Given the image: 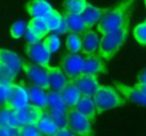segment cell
<instances>
[{"label":"cell","mask_w":146,"mask_h":136,"mask_svg":"<svg viewBox=\"0 0 146 136\" xmlns=\"http://www.w3.org/2000/svg\"><path fill=\"white\" fill-rule=\"evenodd\" d=\"M131 11H132V9L130 8L129 11L127 13L122 24L116 30L104 34L102 37V39H99V45H98V50H97L98 57H103V58L110 61L121 49V47L123 46V43L127 39V35L129 33Z\"/></svg>","instance_id":"1"},{"label":"cell","mask_w":146,"mask_h":136,"mask_svg":"<svg viewBox=\"0 0 146 136\" xmlns=\"http://www.w3.org/2000/svg\"><path fill=\"white\" fill-rule=\"evenodd\" d=\"M135 0H123L115 7L110 8L108 11L97 23V32L102 35L116 30L123 22L128 10L131 8Z\"/></svg>","instance_id":"2"},{"label":"cell","mask_w":146,"mask_h":136,"mask_svg":"<svg viewBox=\"0 0 146 136\" xmlns=\"http://www.w3.org/2000/svg\"><path fill=\"white\" fill-rule=\"evenodd\" d=\"M95 107H96V113L100 114L110 109H114L121 105H124L127 103L125 99H123L119 93L110 86H100L98 89L91 96Z\"/></svg>","instance_id":"3"},{"label":"cell","mask_w":146,"mask_h":136,"mask_svg":"<svg viewBox=\"0 0 146 136\" xmlns=\"http://www.w3.org/2000/svg\"><path fill=\"white\" fill-rule=\"evenodd\" d=\"M67 128L75 136H94V129L91 122L81 113H79L75 107H67L66 110Z\"/></svg>","instance_id":"4"},{"label":"cell","mask_w":146,"mask_h":136,"mask_svg":"<svg viewBox=\"0 0 146 136\" xmlns=\"http://www.w3.org/2000/svg\"><path fill=\"white\" fill-rule=\"evenodd\" d=\"M27 104H29V93H27V88H25L24 86V82H22L21 85L13 82L10 85L9 98L7 99L3 109L9 111H16L23 109Z\"/></svg>","instance_id":"5"},{"label":"cell","mask_w":146,"mask_h":136,"mask_svg":"<svg viewBox=\"0 0 146 136\" xmlns=\"http://www.w3.org/2000/svg\"><path fill=\"white\" fill-rule=\"evenodd\" d=\"M21 69L24 70L25 74L27 75V78L38 87H40L43 90H50L49 89V85H48V77H47V72L44 71L43 67L32 63V62H27L25 59H22V64H21Z\"/></svg>","instance_id":"6"},{"label":"cell","mask_w":146,"mask_h":136,"mask_svg":"<svg viewBox=\"0 0 146 136\" xmlns=\"http://www.w3.org/2000/svg\"><path fill=\"white\" fill-rule=\"evenodd\" d=\"M59 69L68 79L79 75L82 71V56L68 51L64 53L59 61Z\"/></svg>","instance_id":"7"},{"label":"cell","mask_w":146,"mask_h":136,"mask_svg":"<svg viewBox=\"0 0 146 136\" xmlns=\"http://www.w3.org/2000/svg\"><path fill=\"white\" fill-rule=\"evenodd\" d=\"M68 80L80 91L81 96H92L94 93L99 87V83H98L96 74H83V73H80L79 75H76V77H74L72 79H68Z\"/></svg>","instance_id":"8"},{"label":"cell","mask_w":146,"mask_h":136,"mask_svg":"<svg viewBox=\"0 0 146 136\" xmlns=\"http://www.w3.org/2000/svg\"><path fill=\"white\" fill-rule=\"evenodd\" d=\"M14 113H15L18 125L23 126V125H35L36 121L39 120V118L41 117V114L43 113V111H42V109H40L35 105L27 104L23 109L14 111Z\"/></svg>","instance_id":"9"},{"label":"cell","mask_w":146,"mask_h":136,"mask_svg":"<svg viewBox=\"0 0 146 136\" xmlns=\"http://www.w3.org/2000/svg\"><path fill=\"white\" fill-rule=\"evenodd\" d=\"M43 69L47 72L49 89L59 93L67 85L68 78L63 73V71L59 69V66H50V65H47Z\"/></svg>","instance_id":"10"},{"label":"cell","mask_w":146,"mask_h":136,"mask_svg":"<svg viewBox=\"0 0 146 136\" xmlns=\"http://www.w3.org/2000/svg\"><path fill=\"white\" fill-rule=\"evenodd\" d=\"M25 53L26 55L34 62L36 65L44 67L49 65L50 61V54L44 49L42 43L36 42V43H26L25 45Z\"/></svg>","instance_id":"11"},{"label":"cell","mask_w":146,"mask_h":136,"mask_svg":"<svg viewBox=\"0 0 146 136\" xmlns=\"http://www.w3.org/2000/svg\"><path fill=\"white\" fill-rule=\"evenodd\" d=\"M80 39H81V49H80V51L84 56L97 55L98 45H99V35L96 31H94L91 29H88L82 33Z\"/></svg>","instance_id":"12"},{"label":"cell","mask_w":146,"mask_h":136,"mask_svg":"<svg viewBox=\"0 0 146 136\" xmlns=\"http://www.w3.org/2000/svg\"><path fill=\"white\" fill-rule=\"evenodd\" d=\"M114 87L116 88V90H119L120 94L123 95V97L130 102L137 103L139 105H145L146 104V93L140 91L136 86L133 87H128L125 85H123L122 82L114 80L113 81Z\"/></svg>","instance_id":"13"},{"label":"cell","mask_w":146,"mask_h":136,"mask_svg":"<svg viewBox=\"0 0 146 136\" xmlns=\"http://www.w3.org/2000/svg\"><path fill=\"white\" fill-rule=\"evenodd\" d=\"M60 15H62V18L65 23L66 32L74 33V34H82L86 30H88V27L83 23L80 15L72 14L70 11H64Z\"/></svg>","instance_id":"14"},{"label":"cell","mask_w":146,"mask_h":136,"mask_svg":"<svg viewBox=\"0 0 146 136\" xmlns=\"http://www.w3.org/2000/svg\"><path fill=\"white\" fill-rule=\"evenodd\" d=\"M83 74H97V73H107L105 63L97 55L84 56L82 57V71Z\"/></svg>","instance_id":"15"},{"label":"cell","mask_w":146,"mask_h":136,"mask_svg":"<svg viewBox=\"0 0 146 136\" xmlns=\"http://www.w3.org/2000/svg\"><path fill=\"white\" fill-rule=\"evenodd\" d=\"M0 63L13 74L17 75L18 71L21 70L22 58L18 57L14 51H10L8 49H0Z\"/></svg>","instance_id":"16"},{"label":"cell","mask_w":146,"mask_h":136,"mask_svg":"<svg viewBox=\"0 0 146 136\" xmlns=\"http://www.w3.org/2000/svg\"><path fill=\"white\" fill-rule=\"evenodd\" d=\"M110 8H98L95 7L90 3L87 5L86 9L82 11V14L80 15L83 23L86 24V26L88 29H90L91 26H94L95 24H97L99 22V19L108 11Z\"/></svg>","instance_id":"17"},{"label":"cell","mask_w":146,"mask_h":136,"mask_svg":"<svg viewBox=\"0 0 146 136\" xmlns=\"http://www.w3.org/2000/svg\"><path fill=\"white\" fill-rule=\"evenodd\" d=\"M67 107L65 106L59 93L54 90H48L47 93V105L42 111L57 113V114H65Z\"/></svg>","instance_id":"18"},{"label":"cell","mask_w":146,"mask_h":136,"mask_svg":"<svg viewBox=\"0 0 146 136\" xmlns=\"http://www.w3.org/2000/svg\"><path fill=\"white\" fill-rule=\"evenodd\" d=\"M74 107L79 113L84 115L91 123L95 121L96 107H95V104H94L91 96H81Z\"/></svg>","instance_id":"19"},{"label":"cell","mask_w":146,"mask_h":136,"mask_svg":"<svg viewBox=\"0 0 146 136\" xmlns=\"http://www.w3.org/2000/svg\"><path fill=\"white\" fill-rule=\"evenodd\" d=\"M25 8L32 18L44 17L52 9L51 6L46 0H31L25 5Z\"/></svg>","instance_id":"20"},{"label":"cell","mask_w":146,"mask_h":136,"mask_svg":"<svg viewBox=\"0 0 146 136\" xmlns=\"http://www.w3.org/2000/svg\"><path fill=\"white\" fill-rule=\"evenodd\" d=\"M59 95H60L66 107H74L81 97L80 91L75 88V86L70 80H68L67 85L59 91Z\"/></svg>","instance_id":"21"},{"label":"cell","mask_w":146,"mask_h":136,"mask_svg":"<svg viewBox=\"0 0 146 136\" xmlns=\"http://www.w3.org/2000/svg\"><path fill=\"white\" fill-rule=\"evenodd\" d=\"M29 101L32 102V105H35L40 109H44L47 105V94L43 89L35 85L29 86Z\"/></svg>","instance_id":"22"},{"label":"cell","mask_w":146,"mask_h":136,"mask_svg":"<svg viewBox=\"0 0 146 136\" xmlns=\"http://www.w3.org/2000/svg\"><path fill=\"white\" fill-rule=\"evenodd\" d=\"M34 126H35V128H36L43 136H51V135H54V134L57 131V129H58L57 125H56L44 112L41 114V117L39 118V120L36 121V123H35Z\"/></svg>","instance_id":"23"},{"label":"cell","mask_w":146,"mask_h":136,"mask_svg":"<svg viewBox=\"0 0 146 136\" xmlns=\"http://www.w3.org/2000/svg\"><path fill=\"white\" fill-rule=\"evenodd\" d=\"M26 29L29 31H31L34 35H36L40 40L43 37H46L48 34V32H49V29H48L47 23H46L43 17H34V18H32L27 23Z\"/></svg>","instance_id":"24"},{"label":"cell","mask_w":146,"mask_h":136,"mask_svg":"<svg viewBox=\"0 0 146 136\" xmlns=\"http://www.w3.org/2000/svg\"><path fill=\"white\" fill-rule=\"evenodd\" d=\"M87 5V0H65L63 3V8L65 9V11L81 15L82 11L86 9Z\"/></svg>","instance_id":"25"},{"label":"cell","mask_w":146,"mask_h":136,"mask_svg":"<svg viewBox=\"0 0 146 136\" xmlns=\"http://www.w3.org/2000/svg\"><path fill=\"white\" fill-rule=\"evenodd\" d=\"M43 18H44V21L47 23V26H48L49 31H56L60 26L62 21H63L62 15L55 9H51L50 13L47 16H44Z\"/></svg>","instance_id":"26"},{"label":"cell","mask_w":146,"mask_h":136,"mask_svg":"<svg viewBox=\"0 0 146 136\" xmlns=\"http://www.w3.org/2000/svg\"><path fill=\"white\" fill-rule=\"evenodd\" d=\"M0 126H9V127H18L19 126L14 111H9L6 109L0 110Z\"/></svg>","instance_id":"27"},{"label":"cell","mask_w":146,"mask_h":136,"mask_svg":"<svg viewBox=\"0 0 146 136\" xmlns=\"http://www.w3.org/2000/svg\"><path fill=\"white\" fill-rule=\"evenodd\" d=\"M66 49L68 53L78 54L81 49V39L79 34L70 33L66 38Z\"/></svg>","instance_id":"28"},{"label":"cell","mask_w":146,"mask_h":136,"mask_svg":"<svg viewBox=\"0 0 146 136\" xmlns=\"http://www.w3.org/2000/svg\"><path fill=\"white\" fill-rule=\"evenodd\" d=\"M59 45H60V41H59V38L56 34H49V35H47L46 39L42 42V46L44 47V49L49 54L55 53L56 50H58Z\"/></svg>","instance_id":"29"},{"label":"cell","mask_w":146,"mask_h":136,"mask_svg":"<svg viewBox=\"0 0 146 136\" xmlns=\"http://www.w3.org/2000/svg\"><path fill=\"white\" fill-rule=\"evenodd\" d=\"M133 37L139 45H141V46L146 45V22L145 21L135 26Z\"/></svg>","instance_id":"30"},{"label":"cell","mask_w":146,"mask_h":136,"mask_svg":"<svg viewBox=\"0 0 146 136\" xmlns=\"http://www.w3.org/2000/svg\"><path fill=\"white\" fill-rule=\"evenodd\" d=\"M18 136H43L34 125L18 126Z\"/></svg>","instance_id":"31"},{"label":"cell","mask_w":146,"mask_h":136,"mask_svg":"<svg viewBox=\"0 0 146 136\" xmlns=\"http://www.w3.org/2000/svg\"><path fill=\"white\" fill-rule=\"evenodd\" d=\"M26 27V24L25 22L23 21H18V22H15L11 26H10V34L14 39H18L23 35L24 33V30Z\"/></svg>","instance_id":"32"},{"label":"cell","mask_w":146,"mask_h":136,"mask_svg":"<svg viewBox=\"0 0 146 136\" xmlns=\"http://www.w3.org/2000/svg\"><path fill=\"white\" fill-rule=\"evenodd\" d=\"M10 85L11 83H0V110L5 107L6 102L9 98Z\"/></svg>","instance_id":"33"},{"label":"cell","mask_w":146,"mask_h":136,"mask_svg":"<svg viewBox=\"0 0 146 136\" xmlns=\"http://www.w3.org/2000/svg\"><path fill=\"white\" fill-rule=\"evenodd\" d=\"M15 75H13L1 63H0V83H13L15 80Z\"/></svg>","instance_id":"34"},{"label":"cell","mask_w":146,"mask_h":136,"mask_svg":"<svg viewBox=\"0 0 146 136\" xmlns=\"http://www.w3.org/2000/svg\"><path fill=\"white\" fill-rule=\"evenodd\" d=\"M0 136H18V127L0 126Z\"/></svg>","instance_id":"35"},{"label":"cell","mask_w":146,"mask_h":136,"mask_svg":"<svg viewBox=\"0 0 146 136\" xmlns=\"http://www.w3.org/2000/svg\"><path fill=\"white\" fill-rule=\"evenodd\" d=\"M51 136H75V135L67 127H62V128H58L57 131Z\"/></svg>","instance_id":"36"},{"label":"cell","mask_w":146,"mask_h":136,"mask_svg":"<svg viewBox=\"0 0 146 136\" xmlns=\"http://www.w3.org/2000/svg\"><path fill=\"white\" fill-rule=\"evenodd\" d=\"M25 38H26V41H27L29 43H36V42L40 41V39H39L36 35H34L31 31H29L27 29H26V31H25Z\"/></svg>","instance_id":"37"},{"label":"cell","mask_w":146,"mask_h":136,"mask_svg":"<svg viewBox=\"0 0 146 136\" xmlns=\"http://www.w3.org/2000/svg\"><path fill=\"white\" fill-rule=\"evenodd\" d=\"M137 83L139 85H143V86H146V77H145V70H143L140 72V74L138 75L137 78Z\"/></svg>","instance_id":"38"}]
</instances>
